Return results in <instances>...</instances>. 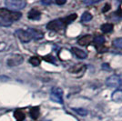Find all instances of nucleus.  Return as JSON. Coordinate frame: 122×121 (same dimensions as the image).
<instances>
[{"instance_id": "15", "label": "nucleus", "mask_w": 122, "mask_h": 121, "mask_svg": "<svg viewBox=\"0 0 122 121\" xmlns=\"http://www.w3.org/2000/svg\"><path fill=\"white\" fill-rule=\"evenodd\" d=\"M30 116L31 117L33 118V119H37L38 118V116H39V113H40V111H39V107L38 106H34V107H32L30 109Z\"/></svg>"}, {"instance_id": "23", "label": "nucleus", "mask_w": 122, "mask_h": 121, "mask_svg": "<svg viewBox=\"0 0 122 121\" xmlns=\"http://www.w3.org/2000/svg\"><path fill=\"white\" fill-rule=\"evenodd\" d=\"M12 23H13V22L0 17V25H2V26H9V25H12Z\"/></svg>"}, {"instance_id": "14", "label": "nucleus", "mask_w": 122, "mask_h": 121, "mask_svg": "<svg viewBox=\"0 0 122 121\" xmlns=\"http://www.w3.org/2000/svg\"><path fill=\"white\" fill-rule=\"evenodd\" d=\"M105 41H106V39L103 35H97V36H95V38H93V42H94L95 45H97V47L103 45Z\"/></svg>"}, {"instance_id": "3", "label": "nucleus", "mask_w": 122, "mask_h": 121, "mask_svg": "<svg viewBox=\"0 0 122 121\" xmlns=\"http://www.w3.org/2000/svg\"><path fill=\"white\" fill-rule=\"evenodd\" d=\"M106 85L108 87L122 86V74H114L108 76L106 80Z\"/></svg>"}, {"instance_id": "16", "label": "nucleus", "mask_w": 122, "mask_h": 121, "mask_svg": "<svg viewBox=\"0 0 122 121\" xmlns=\"http://www.w3.org/2000/svg\"><path fill=\"white\" fill-rule=\"evenodd\" d=\"M14 116H15V118L16 119V121H24L25 118V113L22 112L21 110H19V109H17V110L15 111Z\"/></svg>"}, {"instance_id": "18", "label": "nucleus", "mask_w": 122, "mask_h": 121, "mask_svg": "<svg viewBox=\"0 0 122 121\" xmlns=\"http://www.w3.org/2000/svg\"><path fill=\"white\" fill-rule=\"evenodd\" d=\"M76 17H77V15L76 14H71V15H69L68 16H66L65 18H62L63 21H64V23H65V25H68V24H70L72 23L74 20H76Z\"/></svg>"}, {"instance_id": "24", "label": "nucleus", "mask_w": 122, "mask_h": 121, "mask_svg": "<svg viewBox=\"0 0 122 121\" xmlns=\"http://www.w3.org/2000/svg\"><path fill=\"white\" fill-rule=\"evenodd\" d=\"M44 60L47 61V62H50V63H55V59H54V57L50 55L44 56Z\"/></svg>"}, {"instance_id": "6", "label": "nucleus", "mask_w": 122, "mask_h": 121, "mask_svg": "<svg viewBox=\"0 0 122 121\" xmlns=\"http://www.w3.org/2000/svg\"><path fill=\"white\" fill-rule=\"evenodd\" d=\"M24 61V58L21 55H13L7 59L6 64L8 66H17L21 65Z\"/></svg>"}, {"instance_id": "17", "label": "nucleus", "mask_w": 122, "mask_h": 121, "mask_svg": "<svg viewBox=\"0 0 122 121\" xmlns=\"http://www.w3.org/2000/svg\"><path fill=\"white\" fill-rule=\"evenodd\" d=\"M113 27H114V25L113 24H110V23H106V24H103L101 25V27H100V29L103 33H109V32H111L113 30Z\"/></svg>"}, {"instance_id": "11", "label": "nucleus", "mask_w": 122, "mask_h": 121, "mask_svg": "<svg viewBox=\"0 0 122 121\" xmlns=\"http://www.w3.org/2000/svg\"><path fill=\"white\" fill-rule=\"evenodd\" d=\"M86 70V66L83 65V64H76L75 66H73L72 67H70L68 71L72 73V74H75V73H84Z\"/></svg>"}, {"instance_id": "8", "label": "nucleus", "mask_w": 122, "mask_h": 121, "mask_svg": "<svg viewBox=\"0 0 122 121\" xmlns=\"http://www.w3.org/2000/svg\"><path fill=\"white\" fill-rule=\"evenodd\" d=\"M27 32L31 35V38H33V39L38 40V39H41V38L44 37V33L43 32H41L39 30H36V29H34V28H29L27 30Z\"/></svg>"}, {"instance_id": "10", "label": "nucleus", "mask_w": 122, "mask_h": 121, "mask_svg": "<svg viewBox=\"0 0 122 121\" xmlns=\"http://www.w3.org/2000/svg\"><path fill=\"white\" fill-rule=\"evenodd\" d=\"M71 52L79 59H85L87 56V54H86V51L82 50L80 48H77V47H72Z\"/></svg>"}, {"instance_id": "26", "label": "nucleus", "mask_w": 122, "mask_h": 121, "mask_svg": "<svg viewBox=\"0 0 122 121\" xmlns=\"http://www.w3.org/2000/svg\"><path fill=\"white\" fill-rule=\"evenodd\" d=\"M109 9H110V5H109V4H106V5H104L103 9H102V12H103V13H106V12H107Z\"/></svg>"}, {"instance_id": "4", "label": "nucleus", "mask_w": 122, "mask_h": 121, "mask_svg": "<svg viewBox=\"0 0 122 121\" xmlns=\"http://www.w3.org/2000/svg\"><path fill=\"white\" fill-rule=\"evenodd\" d=\"M50 98L54 102L63 104V90L60 87H53L51 89Z\"/></svg>"}, {"instance_id": "7", "label": "nucleus", "mask_w": 122, "mask_h": 121, "mask_svg": "<svg viewBox=\"0 0 122 121\" xmlns=\"http://www.w3.org/2000/svg\"><path fill=\"white\" fill-rule=\"evenodd\" d=\"M15 35L19 38V40L24 42V43H27L32 39L31 38V35H29V33L27 31L22 30V29H17V30L15 32Z\"/></svg>"}, {"instance_id": "1", "label": "nucleus", "mask_w": 122, "mask_h": 121, "mask_svg": "<svg viewBox=\"0 0 122 121\" xmlns=\"http://www.w3.org/2000/svg\"><path fill=\"white\" fill-rule=\"evenodd\" d=\"M22 16L20 12H14V11L8 10L7 8H0V17L6 19L8 21H16Z\"/></svg>"}, {"instance_id": "5", "label": "nucleus", "mask_w": 122, "mask_h": 121, "mask_svg": "<svg viewBox=\"0 0 122 121\" xmlns=\"http://www.w3.org/2000/svg\"><path fill=\"white\" fill-rule=\"evenodd\" d=\"M65 26L66 25H65L63 19H56V20L50 21L46 25V28L51 31H59L63 29Z\"/></svg>"}, {"instance_id": "28", "label": "nucleus", "mask_w": 122, "mask_h": 121, "mask_svg": "<svg viewBox=\"0 0 122 121\" xmlns=\"http://www.w3.org/2000/svg\"><path fill=\"white\" fill-rule=\"evenodd\" d=\"M41 3L44 5H50L52 4V1H41Z\"/></svg>"}, {"instance_id": "2", "label": "nucleus", "mask_w": 122, "mask_h": 121, "mask_svg": "<svg viewBox=\"0 0 122 121\" xmlns=\"http://www.w3.org/2000/svg\"><path fill=\"white\" fill-rule=\"evenodd\" d=\"M5 5L7 9L14 12H17L20 9H23L26 5V2L24 0H6L5 1Z\"/></svg>"}, {"instance_id": "12", "label": "nucleus", "mask_w": 122, "mask_h": 121, "mask_svg": "<svg viewBox=\"0 0 122 121\" xmlns=\"http://www.w3.org/2000/svg\"><path fill=\"white\" fill-rule=\"evenodd\" d=\"M111 99L116 103H121L122 102V89H117L114 91L111 95Z\"/></svg>"}, {"instance_id": "29", "label": "nucleus", "mask_w": 122, "mask_h": 121, "mask_svg": "<svg viewBox=\"0 0 122 121\" xmlns=\"http://www.w3.org/2000/svg\"><path fill=\"white\" fill-rule=\"evenodd\" d=\"M102 67L105 69V68H107V69H109V66H108V65L107 64H103L102 65Z\"/></svg>"}, {"instance_id": "22", "label": "nucleus", "mask_w": 122, "mask_h": 121, "mask_svg": "<svg viewBox=\"0 0 122 121\" xmlns=\"http://www.w3.org/2000/svg\"><path fill=\"white\" fill-rule=\"evenodd\" d=\"M73 109L76 113H77L78 115H80L82 116H85L87 115V111L86 109H84V108H73Z\"/></svg>"}, {"instance_id": "27", "label": "nucleus", "mask_w": 122, "mask_h": 121, "mask_svg": "<svg viewBox=\"0 0 122 121\" xmlns=\"http://www.w3.org/2000/svg\"><path fill=\"white\" fill-rule=\"evenodd\" d=\"M55 3L57 4V5H64V4H66V1H65V0H63V1H58V0H57Z\"/></svg>"}, {"instance_id": "20", "label": "nucleus", "mask_w": 122, "mask_h": 121, "mask_svg": "<svg viewBox=\"0 0 122 121\" xmlns=\"http://www.w3.org/2000/svg\"><path fill=\"white\" fill-rule=\"evenodd\" d=\"M112 45H113L114 47H116V48L122 49V37H119V38H116V39H114L113 42H112Z\"/></svg>"}, {"instance_id": "13", "label": "nucleus", "mask_w": 122, "mask_h": 121, "mask_svg": "<svg viewBox=\"0 0 122 121\" xmlns=\"http://www.w3.org/2000/svg\"><path fill=\"white\" fill-rule=\"evenodd\" d=\"M28 18L32 19V20H36V19H39L41 16V13L36 9H31L28 12Z\"/></svg>"}, {"instance_id": "9", "label": "nucleus", "mask_w": 122, "mask_h": 121, "mask_svg": "<svg viewBox=\"0 0 122 121\" xmlns=\"http://www.w3.org/2000/svg\"><path fill=\"white\" fill-rule=\"evenodd\" d=\"M93 41V38H92V35H86L81 36L78 40H77V44L78 45H82V46H86V45H88L90 43Z\"/></svg>"}, {"instance_id": "21", "label": "nucleus", "mask_w": 122, "mask_h": 121, "mask_svg": "<svg viewBox=\"0 0 122 121\" xmlns=\"http://www.w3.org/2000/svg\"><path fill=\"white\" fill-rule=\"evenodd\" d=\"M40 58L39 57H37V56H32L30 57V59H29V63H30L31 65H33L34 66H37L40 65Z\"/></svg>"}, {"instance_id": "25", "label": "nucleus", "mask_w": 122, "mask_h": 121, "mask_svg": "<svg viewBox=\"0 0 122 121\" xmlns=\"http://www.w3.org/2000/svg\"><path fill=\"white\" fill-rule=\"evenodd\" d=\"M99 2V0H88V1H83V4H85V5H93V4H97Z\"/></svg>"}, {"instance_id": "19", "label": "nucleus", "mask_w": 122, "mask_h": 121, "mask_svg": "<svg viewBox=\"0 0 122 121\" xmlns=\"http://www.w3.org/2000/svg\"><path fill=\"white\" fill-rule=\"evenodd\" d=\"M92 15L89 13V12H85L83 13V15H81V21L84 22V23H87L92 19Z\"/></svg>"}]
</instances>
